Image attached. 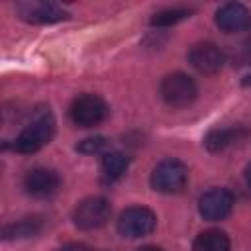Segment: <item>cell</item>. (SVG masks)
Listing matches in <instances>:
<instances>
[{
	"mask_svg": "<svg viewBox=\"0 0 251 251\" xmlns=\"http://www.w3.org/2000/svg\"><path fill=\"white\" fill-rule=\"evenodd\" d=\"M55 135V118L49 110H39L31 118V122L20 131V135L14 141V149L18 153H35L41 147H45L51 137Z\"/></svg>",
	"mask_w": 251,
	"mask_h": 251,
	"instance_id": "obj_1",
	"label": "cell"
},
{
	"mask_svg": "<svg viewBox=\"0 0 251 251\" xmlns=\"http://www.w3.org/2000/svg\"><path fill=\"white\" fill-rule=\"evenodd\" d=\"M188 169L178 159H163L151 173V186L163 194H176L186 186Z\"/></svg>",
	"mask_w": 251,
	"mask_h": 251,
	"instance_id": "obj_2",
	"label": "cell"
},
{
	"mask_svg": "<svg viewBox=\"0 0 251 251\" xmlns=\"http://www.w3.org/2000/svg\"><path fill=\"white\" fill-rule=\"evenodd\" d=\"M198 96V86L192 76L184 73H171L161 80V98L171 108H184Z\"/></svg>",
	"mask_w": 251,
	"mask_h": 251,
	"instance_id": "obj_3",
	"label": "cell"
},
{
	"mask_svg": "<svg viewBox=\"0 0 251 251\" xmlns=\"http://www.w3.org/2000/svg\"><path fill=\"white\" fill-rule=\"evenodd\" d=\"M69 116L75 126L80 127H94L102 124L108 116V104L98 96V94H80L73 100L69 108Z\"/></svg>",
	"mask_w": 251,
	"mask_h": 251,
	"instance_id": "obj_4",
	"label": "cell"
},
{
	"mask_svg": "<svg viewBox=\"0 0 251 251\" xmlns=\"http://www.w3.org/2000/svg\"><path fill=\"white\" fill-rule=\"evenodd\" d=\"M157 226V216L145 206H129L118 218V231L124 237H145Z\"/></svg>",
	"mask_w": 251,
	"mask_h": 251,
	"instance_id": "obj_5",
	"label": "cell"
},
{
	"mask_svg": "<svg viewBox=\"0 0 251 251\" xmlns=\"http://www.w3.org/2000/svg\"><path fill=\"white\" fill-rule=\"evenodd\" d=\"M112 206L102 196L84 198L73 212V222L78 229H96L110 220Z\"/></svg>",
	"mask_w": 251,
	"mask_h": 251,
	"instance_id": "obj_6",
	"label": "cell"
},
{
	"mask_svg": "<svg viewBox=\"0 0 251 251\" xmlns=\"http://www.w3.org/2000/svg\"><path fill=\"white\" fill-rule=\"evenodd\" d=\"M231 208H233V194L227 188H210L198 200L200 216L210 222L227 218Z\"/></svg>",
	"mask_w": 251,
	"mask_h": 251,
	"instance_id": "obj_7",
	"label": "cell"
},
{
	"mask_svg": "<svg viewBox=\"0 0 251 251\" xmlns=\"http://www.w3.org/2000/svg\"><path fill=\"white\" fill-rule=\"evenodd\" d=\"M188 63L202 75H214L224 67V51L212 41H200L190 47Z\"/></svg>",
	"mask_w": 251,
	"mask_h": 251,
	"instance_id": "obj_8",
	"label": "cell"
},
{
	"mask_svg": "<svg viewBox=\"0 0 251 251\" xmlns=\"http://www.w3.org/2000/svg\"><path fill=\"white\" fill-rule=\"evenodd\" d=\"M16 12L29 24H53L69 18V14L53 2H18Z\"/></svg>",
	"mask_w": 251,
	"mask_h": 251,
	"instance_id": "obj_9",
	"label": "cell"
},
{
	"mask_svg": "<svg viewBox=\"0 0 251 251\" xmlns=\"http://www.w3.org/2000/svg\"><path fill=\"white\" fill-rule=\"evenodd\" d=\"M216 25L226 33L245 31L251 25V12L239 2H227L216 12Z\"/></svg>",
	"mask_w": 251,
	"mask_h": 251,
	"instance_id": "obj_10",
	"label": "cell"
},
{
	"mask_svg": "<svg viewBox=\"0 0 251 251\" xmlns=\"http://www.w3.org/2000/svg\"><path fill=\"white\" fill-rule=\"evenodd\" d=\"M61 178L55 171L45 169V167H37L31 169L25 178H24V186L27 190V194L35 196V198H49L59 190Z\"/></svg>",
	"mask_w": 251,
	"mask_h": 251,
	"instance_id": "obj_11",
	"label": "cell"
},
{
	"mask_svg": "<svg viewBox=\"0 0 251 251\" xmlns=\"http://www.w3.org/2000/svg\"><path fill=\"white\" fill-rule=\"evenodd\" d=\"M243 135H245V131L241 127H214L204 137V145L208 151L218 153V151H224L229 145L237 143Z\"/></svg>",
	"mask_w": 251,
	"mask_h": 251,
	"instance_id": "obj_12",
	"label": "cell"
},
{
	"mask_svg": "<svg viewBox=\"0 0 251 251\" xmlns=\"http://www.w3.org/2000/svg\"><path fill=\"white\" fill-rule=\"evenodd\" d=\"M231 241L222 229H206L196 235L192 251H229Z\"/></svg>",
	"mask_w": 251,
	"mask_h": 251,
	"instance_id": "obj_13",
	"label": "cell"
},
{
	"mask_svg": "<svg viewBox=\"0 0 251 251\" xmlns=\"http://www.w3.org/2000/svg\"><path fill=\"white\" fill-rule=\"evenodd\" d=\"M127 165H129V159H127L124 153H120V151H106V153L102 155V163H100L102 178H104L106 182L118 180V178L126 173Z\"/></svg>",
	"mask_w": 251,
	"mask_h": 251,
	"instance_id": "obj_14",
	"label": "cell"
},
{
	"mask_svg": "<svg viewBox=\"0 0 251 251\" xmlns=\"http://www.w3.org/2000/svg\"><path fill=\"white\" fill-rule=\"evenodd\" d=\"M39 229H41V220L39 218H25V220H20L18 224L6 226L4 231H2V237L4 239L29 237V235H35Z\"/></svg>",
	"mask_w": 251,
	"mask_h": 251,
	"instance_id": "obj_15",
	"label": "cell"
},
{
	"mask_svg": "<svg viewBox=\"0 0 251 251\" xmlns=\"http://www.w3.org/2000/svg\"><path fill=\"white\" fill-rule=\"evenodd\" d=\"M188 16H190V10H186V8H167V10H161V12L153 14L151 25L169 27V25H175V24L186 20Z\"/></svg>",
	"mask_w": 251,
	"mask_h": 251,
	"instance_id": "obj_16",
	"label": "cell"
},
{
	"mask_svg": "<svg viewBox=\"0 0 251 251\" xmlns=\"http://www.w3.org/2000/svg\"><path fill=\"white\" fill-rule=\"evenodd\" d=\"M110 147V141L102 135L96 137H86L76 145V151L84 153V155H94V153H106V149Z\"/></svg>",
	"mask_w": 251,
	"mask_h": 251,
	"instance_id": "obj_17",
	"label": "cell"
},
{
	"mask_svg": "<svg viewBox=\"0 0 251 251\" xmlns=\"http://www.w3.org/2000/svg\"><path fill=\"white\" fill-rule=\"evenodd\" d=\"M241 57H243L245 63H251V31L241 43Z\"/></svg>",
	"mask_w": 251,
	"mask_h": 251,
	"instance_id": "obj_18",
	"label": "cell"
},
{
	"mask_svg": "<svg viewBox=\"0 0 251 251\" xmlns=\"http://www.w3.org/2000/svg\"><path fill=\"white\" fill-rule=\"evenodd\" d=\"M59 251H92V249L86 247L84 243H67V245H63Z\"/></svg>",
	"mask_w": 251,
	"mask_h": 251,
	"instance_id": "obj_19",
	"label": "cell"
},
{
	"mask_svg": "<svg viewBox=\"0 0 251 251\" xmlns=\"http://www.w3.org/2000/svg\"><path fill=\"white\" fill-rule=\"evenodd\" d=\"M135 251H165V249H161V247H157V245H143V247H139V249H135Z\"/></svg>",
	"mask_w": 251,
	"mask_h": 251,
	"instance_id": "obj_20",
	"label": "cell"
},
{
	"mask_svg": "<svg viewBox=\"0 0 251 251\" xmlns=\"http://www.w3.org/2000/svg\"><path fill=\"white\" fill-rule=\"evenodd\" d=\"M245 180H247V184L251 186V163H249L247 169H245Z\"/></svg>",
	"mask_w": 251,
	"mask_h": 251,
	"instance_id": "obj_21",
	"label": "cell"
},
{
	"mask_svg": "<svg viewBox=\"0 0 251 251\" xmlns=\"http://www.w3.org/2000/svg\"><path fill=\"white\" fill-rule=\"evenodd\" d=\"M243 84H251V75H249V76H247V78L243 80Z\"/></svg>",
	"mask_w": 251,
	"mask_h": 251,
	"instance_id": "obj_22",
	"label": "cell"
}]
</instances>
